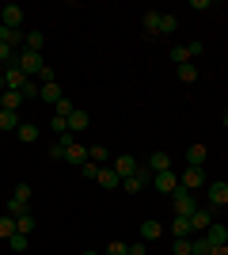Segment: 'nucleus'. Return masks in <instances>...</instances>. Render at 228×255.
I'll use <instances>...</instances> for the list:
<instances>
[{"mask_svg": "<svg viewBox=\"0 0 228 255\" xmlns=\"http://www.w3.org/2000/svg\"><path fill=\"white\" fill-rule=\"evenodd\" d=\"M38 99H46V103H61V99H65V96H61V84H57V80H54V84H42Z\"/></svg>", "mask_w": 228, "mask_h": 255, "instance_id": "4be33fe9", "label": "nucleus"}, {"mask_svg": "<svg viewBox=\"0 0 228 255\" xmlns=\"http://www.w3.org/2000/svg\"><path fill=\"white\" fill-rule=\"evenodd\" d=\"M0 133H4V129H0Z\"/></svg>", "mask_w": 228, "mask_h": 255, "instance_id": "49530a36", "label": "nucleus"}, {"mask_svg": "<svg viewBox=\"0 0 228 255\" xmlns=\"http://www.w3.org/2000/svg\"><path fill=\"white\" fill-rule=\"evenodd\" d=\"M206 156H209L206 145H190V149H186V164H190V168H202V164H206Z\"/></svg>", "mask_w": 228, "mask_h": 255, "instance_id": "a211bd4d", "label": "nucleus"}, {"mask_svg": "<svg viewBox=\"0 0 228 255\" xmlns=\"http://www.w3.org/2000/svg\"><path fill=\"white\" fill-rule=\"evenodd\" d=\"M95 183L103 187V191H118L122 187V175L114 168H99V175H95Z\"/></svg>", "mask_w": 228, "mask_h": 255, "instance_id": "f8f14e48", "label": "nucleus"}, {"mask_svg": "<svg viewBox=\"0 0 228 255\" xmlns=\"http://www.w3.org/2000/svg\"><path fill=\"white\" fill-rule=\"evenodd\" d=\"M175 73H179V80H183V84H194V80H198V65L186 61V65H179Z\"/></svg>", "mask_w": 228, "mask_h": 255, "instance_id": "b1692460", "label": "nucleus"}, {"mask_svg": "<svg viewBox=\"0 0 228 255\" xmlns=\"http://www.w3.org/2000/svg\"><path fill=\"white\" fill-rule=\"evenodd\" d=\"M171 61H175V69H179V65L194 61V57H190V50H186V46H171Z\"/></svg>", "mask_w": 228, "mask_h": 255, "instance_id": "7c9ffc66", "label": "nucleus"}, {"mask_svg": "<svg viewBox=\"0 0 228 255\" xmlns=\"http://www.w3.org/2000/svg\"><path fill=\"white\" fill-rule=\"evenodd\" d=\"M0 107H4V111H19L23 107V92H0Z\"/></svg>", "mask_w": 228, "mask_h": 255, "instance_id": "412c9836", "label": "nucleus"}, {"mask_svg": "<svg viewBox=\"0 0 228 255\" xmlns=\"http://www.w3.org/2000/svg\"><path fill=\"white\" fill-rule=\"evenodd\" d=\"M190 255H213V248L206 244V236H190Z\"/></svg>", "mask_w": 228, "mask_h": 255, "instance_id": "cd10ccee", "label": "nucleus"}, {"mask_svg": "<svg viewBox=\"0 0 228 255\" xmlns=\"http://www.w3.org/2000/svg\"><path fill=\"white\" fill-rule=\"evenodd\" d=\"M209 225H213V210H209V206H198V210L190 213V229H194V233L202 236V233L209 229Z\"/></svg>", "mask_w": 228, "mask_h": 255, "instance_id": "0eeeda50", "label": "nucleus"}, {"mask_svg": "<svg viewBox=\"0 0 228 255\" xmlns=\"http://www.w3.org/2000/svg\"><path fill=\"white\" fill-rule=\"evenodd\" d=\"M145 34H160V11H145Z\"/></svg>", "mask_w": 228, "mask_h": 255, "instance_id": "c756f323", "label": "nucleus"}, {"mask_svg": "<svg viewBox=\"0 0 228 255\" xmlns=\"http://www.w3.org/2000/svg\"><path fill=\"white\" fill-rule=\"evenodd\" d=\"M8 248H11L15 255H23V252H27V236H23V233H15V236L8 240Z\"/></svg>", "mask_w": 228, "mask_h": 255, "instance_id": "473e14b6", "label": "nucleus"}, {"mask_svg": "<svg viewBox=\"0 0 228 255\" xmlns=\"http://www.w3.org/2000/svg\"><path fill=\"white\" fill-rule=\"evenodd\" d=\"M11 236H15V217L4 213V217H0V240H11Z\"/></svg>", "mask_w": 228, "mask_h": 255, "instance_id": "bb28decb", "label": "nucleus"}, {"mask_svg": "<svg viewBox=\"0 0 228 255\" xmlns=\"http://www.w3.org/2000/svg\"><path fill=\"white\" fill-rule=\"evenodd\" d=\"M38 133H42V129L34 126V122H19V129H15V137H19L23 145H34V141H38Z\"/></svg>", "mask_w": 228, "mask_h": 255, "instance_id": "2eb2a0df", "label": "nucleus"}, {"mask_svg": "<svg viewBox=\"0 0 228 255\" xmlns=\"http://www.w3.org/2000/svg\"><path fill=\"white\" fill-rule=\"evenodd\" d=\"M175 27H179V19L171 11H160V34H175Z\"/></svg>", "mask_w": 228, "mask_h": 255, "instance_id": "c85d7f7f", "label": "nucleus"}, {"mask_svg": "<svg viewBox=\"0 0 228 255\" xmlns=\"http://www.w3.org/2000/svg\"><path fill=\"white\" fill-rule=\"evenodd\" d=\"M80 171H84V179H95V175H99V164L87 160V164H80Z\"/></svg>", "mask_w": 228, "mask_h": 255, "instance_id": "58836bf2", "label": "nucleus"}, {"mask_svg": "<svg viewBox=\"0 0 228 255\" xmlns=\"http://www.w3.org/2000/svg\"><path fill=\"white\" fill-rule=\"evenodd\" d=\"M4 88H8V84H4V69H0V92H4Z\"/></svg>", "mask_w": 228, "mask_h": 255, "instance_id": "37998d69", "label": "nucleus"}, {"mask_svg": "<svg viewBox=\"0 0 228 255\" xmlns=\"http://www.w3.org/2000/svg\"><path fill=\"white\" fill-rule=\"evenodd\" d=\"M0 46H8V50H23V31H11L0 23Z\"/></svg>", "mask_w": 228, "mask_h": 255, "instance_id": "4468645a", "label": "nucleus"}, {"mask_svg": "<svg viewBox=\"0 0 228 255\" xmlns=\"http://www.w3.org/2000/svg\"><path fill=\"white\" fill-rule=\"evenodd\" d=\"M175 213H179V217H190V213L198 210V198H194V191H186V187H175Z\"/></svg>", "mask_w": 228, "mask_h": 255, "instance_id": "f257e3e1", "label": "nucleus"}, {"mask_svg": "<svg viewBox=\"0 0 228 255\" xmlns=\"http://www.w3.org/2000/svg\"><path fill=\"white\" fill-rule=\"evenodd\" d=\"M206 202H209V210L228 206V183L225 179H217V183H209V187H206Z\"/></svg>", "mask_w": 228, "mask_h": 255, "instance_id": "f03ea898", "label": "nucleus"}, {"mask_svg": "<svg viewBox=\"0 0 228 255\" xmlns=\"http://www.w3.org/2000/svg\"><path fill=\"white\" fill-rule=\"evenodd\" d=\"M0 23L11 27V31H19V27H23V8H19V4H4V8H0Z\"/></svg>", "mask_w": 228, "mask_h": 255, "instance_id": "39448f33", "label": "nucleus"}, {"mask_svg": "<svg viewBox=\"0 0 228 255\" xmlns=\"http://www.w3.org/2000/svg\"><path fill=\"white\" fill-rule=\"evenodd\" d=\"M73 111H76V103H73V99H61V103H54V115H61V118H69Z\"/></svg>", "mask_w": 228, "mask_h": 255, "instance_id": "72a5a7b5", "label": "nucleus"}, {"mask_svg": "<svg viewBox=\"0 0 228 255\" xmlns=\"http://www.w3.org/2000/svg\"><path fill=\"white\" fill-rule=\"evenodd\" d=\"M202 183H206V171H202V168H190V164H186L183 175H179V187H186V191H198Z\"/></svg>", "mask_w": 228, "mask_h": 255, "instance_id": "423d86ee", "label": "nucleus"}, {"mask_svg": "<svg viewBox=\"0 0 228 255\" xmlns=\"http://www.w3.org/2000/svg\"><path fill=\"white\" fill-rule=\"evenodd\" d=\"M38 92H42V84H38V80H27V84H23V99H38Z\"/></svg>", "mask_w": 228, "mask_h": 255, "instance_id": "2f4dec72", "label": "nucleus"}, {"mask_svg": "<svg viewBox=\"0 0 228 255\" xmlns=\"http://www.w3.org/2000/svg\"><path fill=\"white\" fill-rule=\"evenodd\" d=\"M107 255H130V244H122V240H110Z\"/></svg>", "mask_w": 228, "mask_h": 255, "instance_id": "4c0bfd02", "label": "nucleus"}, {"mask_svg": "<svg viewBox=\"0 0 228 255\" xmlns=\"http://www.w3.org/2000/svg\"><path fill=\"white\" fill-rule=\"evenodd\" d=\"M87 126H91V118H87V111H84V107H76L73 115H69V133L76 137V133H84Z\"/></svg>", "mask_w": 228, "mask_h": 255, "instance_id": "9b49d317", "label": "nucleus"}, {"mask_svg": "<svg viewBox=\"0 0 228 255\" xmlns=\"http://www.w3.org/2000/svg\"><path fill=\"white\" fill-rule=\"evenodd\" d=\"M42 46H46L42 31H31L27 38H23V50H31V53H42Z\"/></svg>", "mask_w": 228, "mask_h": 255, "instance_id": "5701e85b", "label": "nucleus"}, {"mask_svg": "<svg viewBox=\"0 0 228 255\" xmlns=\"http://www.w3.org/2000/svg\"><path fill=\"white\" fill-rule=\"evenodd\" d=\"M152 187L160 194H175V187H179V175L175 171H160V175H152Z\"/></svg>", "mask_w": 228, "mask_h": 255, "instance_id": "9d476101", "label": "nucleus"}, {"mask_svg": "<svg viewBox=\"0 0 228 255\" xmlns=\"http://www.w3.org/2000/svg\"><path fill=\"white\" fill-rule=\"evenodd\" d=\"M19 69L27 76H38L46 69V61H42V53H31V50H19Z\"/></svg>", "mask_w": 228, "mask_h": 255, "instance_id": "20e7f679", "label": "nucleus"}, {"mask_svg": "<svg viewBox=\"0 0 228 255\" xmlns=\"http://www.w3.org/2000/svg\"><path fill=\"white\" fill-rule=\"evenodd\" d=\"M27 80H31V76H27V73H23V69H19V61L4 69V84H8V88H4V92H23V84H27Z\"/></svg>", "mask_w": 228, "mask_h": 255, "instance_id": "7ed1b4c3", "label": "nucleus"}, {"mask_svg": "<svg viewBox=\"0 0 228 255\" xmlns=\"http://www.w3.org/2000/svg\"><path fill=\"white\" fill-rule=\"evenodd\" d=\"M171 236L179 240V236H194V229H190V217H179L175 213V221H171Z\"/></svg>", "mask_w": 228, "mask_h": 255, "instance_id": "aec40b11", "label": "nucleus"}, {"mask_svg": "<svg viewBox=\"0 0 228 255\" xmlns=\"http://www.w3.org/2000/svg\"><path fill=\"white\" fill-rule=\"evenodd\" d=\"M110 168L118 171L122 179H130V175H137V168H141V160H133V156H126V152H122V156H114V164H110Z\"/></svg>", "mask_w": 228, "mask_h": 255, "instance_id": "1a4fd4ad", "label": "nucleus"}, {"mask_svg": "<svg viewBox=\"0 0 228 255\" xmlns=\"http://www.w3.org/2000/svg\"><path fill=\"white\" fill-rule=\"evenodd\" d=\"M34 225H38V221H34L31 213H19V217H15V233H23V236H31V233H34Z\"/></svg>", "mask_w": 228, "mask_h": 255, "instance_id": "393cba45", "label": "nucleus"}, {"mask_svg": "<svg viewBox=\"0 0 228 255\" xmlns=\"http://www.w3.org/2000/svg\"><path fill=\"white\" fill-rule=\"evenodd\" d=\"M87 160H91V164H99V168H103V164H107V160H110L107 145H91V149H87Z\"/></svg>", "mask_w": 228, "mask_h": 255, "instance_id": "a878e982", "label": "nucleus"}, {"mask_svg": "<svg viewBox=\"0 0 228 255\" xmlns=\"http://www.w3.org/2000/svg\"><path fill=\"white\" fill-rule=\"evenodd\" d=\"M130 255H149V252H145V244H130Z\"/></svg>", "mask_w": 228, "mask_h": 255, "instance_id": "a19ab883", "label": "nucleus"}, {"mask_svg": "<svg viewBox=\"0 0 228 255\" xmlns=\"http://www.w3.org/2000/svg\"><path fill=\"white\" fill-rule=\"evenodd\" d=\"M213 255H228V244L225 248H213Z\"/></svg>", "mask_w": 228, "mask_h": 255, "instance_id": "79ce46f5", "label": "nucleus"}, {"mask_svg": "<svg viewBox=\"0 0 228 255\" xmlns=\"http://www.w3.org/2000/svg\"><path fill=\"white\" fill-rule=\"evenodd\" d=\"M145 168H149L152 175H160V171H171V156H167V152H152V156L145 160Z\"/></svg>", "mask_w": 228, "mask_h": 255, "instance_id": "ddd939ff", "label": "nucleus"}, {"mask_svg": "<svg viewBox=\"0 0 228 255\" xmlns=\"http://www.w3.org/2000/svg\"><path fill=\"white\" fill-rule=\"evenodd\" d=\"M0 129H4V133H15V129H19V111H4V107H0Z\"/></svg>", "mask_w": 228, "mask_h": 255, "instance_id": "dca6fc26", "label": "nucleus"}, {"mask_svg": "<svg viewBox=\"0 0 228 255\" xmlns=\"http://www.w3.org/2000/svg\"><path fill=\"white\" fill-rule=\"evenodd\" d=\"M221 122H225V129H228V111H225V118H221Z\"/></svg>", "mask_w": 228, "mask_h": 255, "instance_id": "c03bdc74", "label": "nucleus"}, {"mask_svg": "<svg viewBox=\"0 0 228 255\" xmlns=\"http://www.w3.org/2000/svg\"><path fill=\"white\" fill-rule=\"evenodd\" d=\"M202 236H206V244H209V248H225V244H228V225H217V221H213Z\"/></svg>", "mask_w": 228, "mask_h": 255, "instance_id": "6e6552de", "label": "nucleus"}, {"mask_svg": "<svg viewBox=\"0 0 228 255\" xmlns=\"http://www.w3.org/2000/svg\"><path fill=\"white\" fill-rule=\"evenodd\" d=\"M11 198H15V202H31V187H27V183H19V187H15V194H11Z\"/></svg>", "mask_w": 228, "mask_h": 255, "instance_id": "c9c22d12", "label": "nucleus"}, {"mask_svg": "<svg viewBox=\"0 0 228 255\" xmlns=\"http://www.w3.org/2000/svg\"><path fill=\"white\" fill-rule=\"evenodd\" d=\"M160 236H163V225H160V221H145V225H141V240H145V244L160 240Z\"/></svg>", "mask_w": 228, "mask_h": 255, "instance_id": "6ab92c4d", "label": "nucleus"}, {"mask_svg": "<svg viewBox=\"0 0 228 255\" xmlns=\"http://www.w3.org/2000/svg\"><path fill=\"white\" fill-rule=\"evenodd\" d=\"M84 255H99V252H84Z\"/></svg>", "mask_w": 228, "mask_h": 255, "instance_id": "a18cd8bd", "label": "nucleus"}, {"mask_svg": "<svg viewBox=\"0 0 228 255\" xmlns=\"http://www.w3.org/2000/svg\"><path fill=\"white\" fill-rule=\"evenodd\" d=\"M50 126H54V133H57V137H65V133H69V118L54 115V122H50Z\"/></svg>", "mask_w": 228, "mask_h": 255, "instance_id": "f704fd0d", "label": "nucleus"}, {"mask_svg": "<svg viewBox=\"0 0 228 255\" xmlns=\"http://www.w3.org/2000/svg\"><path fill=\"white\" fill-rule=\"evenodd\" d=\"M186 50H190V57H202V50H206V42H190V46H186Z\"/></svg>", "mask_w": 228, "mask_h": 255, "instance_id": "ea45409f", "label": "nucleus"}, {"mask_svg": "<svg viewBox=\"0 0 228 255\" xmlns=\"http://www.w3.org/2000/svg\"><path fill=\"white\" fill-rule=\"evenodd\" d=\"M171 255H190V236H179L175 240V252Z\"/></svg>", "mask_w": 228, "mask_h": 255, "instance_id": "e433bc0d", "label": "nucleus"}, {"mask_svg": "<svg viewBox=\"0 0 228 255\" xmlns=\"http://www.w3.org/2000/svg\"><path fill=\"white\" fill-rule=\"evenodd\" d=\"M65 164H87V145H80V141H73L65 152Z\"/></svg>", "mask_w": 228, "mask_h": 255, "instance_id": "f3484780", "label": "nucleus"}]
</instances>
